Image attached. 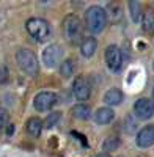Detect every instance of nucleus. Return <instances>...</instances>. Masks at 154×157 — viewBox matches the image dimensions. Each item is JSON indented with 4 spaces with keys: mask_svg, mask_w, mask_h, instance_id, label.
<instances>
[{
    "mask_svg": "<svg viewBox=\"0 0 154 157\" xmlns=\"http://www.w3.org/2000/svg\"><path fill=\"white\" fill-rule=\"evenodd\" d=\"M85 24H87V29L91 33L104 32L109 24L107 11L99 5H91L85 11Z\"/></svg>",
    "mask_w": 154,
    "mask_h": 157,
    "instance_id": "1",
    "label": "nucleus"
},
{
    "mask_svg": "<svg viewBox=\"0 0 154 157\" xmlns=\"http://www.w3.org/2000/svg\"><path fill=\"white\" fill-rule=\"evenodd\" d=\"M25 29H27V33L38 43L47 41L50 35H52L49 22L43 17H30L27 21V24H25Z\"/></svg>",
    "mask_w": 154,
    "mask_h": 157,
    "instance_id": "2",
    "label": "nucleus"
},
{
    "mask_svg": "<svg viewBox=\"0 0 154 157\" xmlns=\"http://www.w3.org/2000/svg\"><path fill=\"white\" fill-rule=\"evenodd\" d=\"M63 33H65V38L68 39V43L75 46L82 43L83 38V27L80 19L75 14H68L63 21Z\"/></svg>",
    "mask_w": 154,
    "mask_h": 157,
    "instance_id": "3",
    "label": "nucleus"
},
{
    "mask_svg": "<svg viewBox=\"0 0 154 157\" xmlns=\"http://www.w3.org/2000/svg\"><path fill=\"white\" fill-rule=\"evenodd\" d=\"M16 61L19 68L30 77H36L40 72V61H38L36 55L29 49H19L16 54Z\"/></svg>",
    "mask_w": 154,
    "mask_h": 157,
    "instance_id": "4",
    "label": "nucleus"
},
{
    "mask_svg": "<svg viewBox=\"0 0 154 157\" xmlns=\"http://www.w3.org/2000/svg\"><path fill=\"white\" fill-rule=\"evenodd\" d=\"M41 61L44 63V66L49 69H54L57 66H60L63 61V50L58 44H49L41 55Z\"/></svg>",
    "mask_w": 154,
    "mask_h": 157,
    "instance_id": "5",
    "label": "nucleus"
},
{
    "mask_svg": "<svg viewBox=\"0 0 154 157\" xmlns=\"http://www.w3.org/2000/svg\"><path fill=\"white\" fill-rule=\"evenodd\" d=\"M58 102V96L54 91H41L33 99V107L36 112H47Z\"/></svg>",
    "mask_w": 154,
    "mask_h": 157,
    "instance_id": "6",
    "label": "nucleus"
},
{
    "mask_svg": "<svg viewBox=\"0 0 154 157\" xmlns=\"http://www.w3.org/2000/svg\"><path fill=\"white\" fill-rule=\"evenodd\" d=\"M106 63H107V68L112 72H120L123 68V52L118 46H109L106 49Z\"/></svg>",
    "mask_w": 154,
    "mask_h": 157,
    "instance_id": "7",
    "label": "nucleus"
},
{
    "mask_svg": "<svg viewBox=\"0 0 154 157\" xmlns=\"http://www.w3.org/2000/svg\"><path fill=\"white\" fill-rule=\"evenodd\" d=\"M134 113L137 120L148 121L154 116V102L148 98H140L134 104Z\"/></svg>",
    "mask_w": 154,
    "mask_h": 157,
    "instance_id": "8",
    "label": "nucleus"
},
{
    "mask_svg": "<svg viewBox=\"0 0 154 157\" xmlns=\"http://www.w3.org/2000/svg\"><path fill=\"white\" fill-rule=\"evenodd\" d=\"M72 94H74V98L77 101H80V104L88 101L90 96H91V88H90V83H88V80L83 75H79V77L74 78V82H72Z\"/></svg>",
    "mask_w": 154,
    "mask_h": 157,
    "instance_id": "9",
    "label": "nucleus"
},
{
    "mask_svg": "<svg viewBox=\"0 0 154 157\" xmlns=\"http://www.w3.org/2000/svg\"><path fill=\"white\" fill-rule=\"evenodd\" d=\"M135 143H137V146L142 148V149L151 148L154 145V124H148V126L140 129L137 132Z\"/></svg>",
    "mask_w": 154,
    "mask_h": 157,
    "instance_id": "10",
    "label": "nucleus"
},
{
    "mask_svg": "<svg viewBox=\"0 0 154 157\" xmlns=\"http://www.w3.org/2000/svg\"><path fill=\"white\" fill-rule=\"evenodd\" d=\"M43 129H44V123L41 118L38 116H32L27 120L25 123V132H27L32 138H40V135L43 134Z\"/></svg>",
    "mask_w": 154,
    "mask_h": 157,
    "instance_id": "11",
    "label": "nucleus"
},
{
    "mask_svg": "<svg viewBox=\"0 0 154 157\" xmlns=\"http://www.w3.org/2000/svg\"><path fill=\"white\" fill-rule=\"evenodd\" d=\"M98 50V41L94 38H83L80 43V54L85 58H91Z\"/></svg>",
    "mask_w": 154,
    "mask_h": 157,
    "instance_id": "12",
    "label": "nucleus"
},
{
    "mask_svg": "<svg viewBox=\"0 0 154 157\" xmlns=\"http://www.w3.org/2000/svg\"><path fill=\"white\" fill-rule=\"evenodd\" d=\"M104 102L107 107H117L123 102V93L120 88H110L104 94Z\"/></svg>",
    "mask_w": 154,
    "mask_h": 157,
    "instance_id": "13",
    "label": "nucleus"
},
{
    "mask_svg": "<svg viewBox=\"0 0 154 157\" xmlns=\"http://www.w3.org/2000/svg\"><path fill=\"white\" fill-rule=\"evenodd\" d=\"M113 118H115V112L110 107H101L94 113V121L98 124H109L113 121Z\"/></svg>",
    "mask_w": 154,
    "mask_h": 157,
    "instance_id": "14",
    "label": "nucleus"
},
{
    "mask_svg": "<svg viewBox=\"0 0 154 157\" xmlns=\"http://www.w3.org/2000/svg\"><path fill=\"white\" fill-rule=\"evenodd\" d=\"M142 29L146 33H154V11L152 10H146L142 14Z\"/></svg>",
    "mask_w": 154,
    "mask_h": 157,
    "instance_id": "15",
    "label": "nucleus"
},
{
    "mask_svg": "<svg viewBox=\"0 0 154 157\" xmlns=\"http://www.w3.org/2000/svg\"><path fill=\"white\" fill-rule=\"evenodd\" d=\"M71 115L77 120H88L90 115H91V110L87 104H75V105L71 109Z\"/></svg>",
    "mask_w": 154,
    "mask_h": 157,
    "instance_id": "16",
    "label": "nucleus"
},
{
    "mask_svg": "<svg viewBox=\"0 0 154 157\" xmlns=\"http://www.w3.org/2000/svg\"><path fill=\"white\" fill-rule=\"evenodd\" d=\"M75 72V63L72 58H66L63 60L61 64H60V74L63 78H71Z\"/></svg>",
    "mask_w": 154,
    "mask_h": 157,
    "instance_id": "17",
    "label": "nucleus"
},
{
    "mask_svg": "<svg viewBox=\"0 0 154 157\" xmlns=\"http://www.w3.org/2000/svg\"><path fill=\"white\" fill-rule=\"evenodd\" d=\"M127 6H129V14H131V19L134 22H140V19H142V3L137 2V0H131L129 3H127Z\"/></svg>",
    "mask_w": 154,
    "mask_h": 157,
    "instance_id": "18",
    "label": "nucleus"
},
{
    "mask_svg": "<svg viewBox=\"0 0 154 157\" xmlns=\"http://www.w3.org/2000/svg\"><path fill=\"white\" fill-rule=\"evenodd\" d=\"M138 130V120L134 115H127L124 118V132L127 135H132Z\"/></svg>",
    "mask_w": 154,
    "mask_h": 157,
    "instance_id": "19",
    "label": "nucleus"
},
{
    "mask_svg": "<svg viewBox=\"0 0 154 157\" xmlns=\"http://www.w3.org/2000/svg\"><path fill=\"white\" fill-rule=\"evenodd\" d=\"M120 145H121L120 137H117V135H110V137H107V138L104 140V143H102V149H104V151L109 154L110 151L118 149Z\"/></svg>",
    "mask_w": 154,
    "mask_h": 157,
    "instance_id": "20",
    "label": "nucleus"
},
{
    "mask_svg": "<svg viewBox=\"0 0 154 157\" xmlns=\"http://www.w3.org/2000/svg\"><path fill=\"white\" fill-rule=\"evenodd\" d=\"M60 120H61V113L60 112H52L43 123H44V127L46 129H52V127H55L58 124Z\"/></svg>",
    "mask_w": 154,
    "mask_h": 157,
    "instance_id": "21",
    "label": "nucleus"
},
{
    "mask_svg": "<svg viewBox=\"0 0 154 157\" xmlns=\"http://www.w3.org/2000/svg\"><path fill=\"white\" fill-rule=\"evenodd\" d=\"M8 75H10L8 68L5 66V64H0V83H2V85L8 82V78H10Z\"/></svg>",
    "mask_w": 154,
    "mask_h": 157,
    "instance_id": "22",
    "label": "nucleus"
},
{
    "mask_svg": "<svg viewBox=\"0 0 154 157\" xmlns=\"http://www.w3.org/2000/svg\"><path fill=\"white\" fill-rule=\"evenodd\" d=\"M6 123H8V113L5 109L0 107V129H3L6 126Z\"/></svg>",
    "mask_w": 154,
    "mask_h": 157,
    "instance_id": "23",
    "label": "nucleus"
},
{
    "mask_svg": "<svg viewBox=\"0 0 154 157\" xmlns=\"http://www.w3.org/2000/svg\"><path fill=\"white\" fill-rule=\"evenodd\" d=\"M14 130H16V129H14V124H8V130H6L8 135H11L13 132H14Z\"/></svg>",
    "mask_w": 154,
    "mask_h": 157,
    "instance_id": "24",
    "label": "nucleus"
},
{
    "mask_svg": "<svg viewBox=\"0 0 154 157\" xmlns=\"http://www.w3.org/2000/svg\"><path fill=\"white\" fill-rule=\"evenodd\" d=\"M96 157H110V154H107V152H99Z\"/></svg>",
    "mask_w": 154,
    "mask_h": 157,
    "instance_id": "25",
    "label": "nucleus"
},
{
    "mask_svg": "<svg viewBox=\"0 0 154 157\" xmlns=\"http://www.w3.org/2000/svg\"><path fill=\"white\" fill-rule=\"evenodd\" d=\"M152 102H154V88H152Z\"/></svg>",
    "mask_w": 154,
    "mask_h": 157,
    "instance_id": "26",
    "label": "nucleus"
},
{
    "mask_svg": "<svg viewBox=\"0 0 154 157\" xmlns=\"http://www.w3.org/2000/svg\"><path fill=\"white\" fill-rule=\"evenodd\" d=\"M152 66H154V63H152Z\"/></svg>",
    "mask_w": 154,
    "mask_h": 157,
    "instance_id": "27",
    "label": "nucleus"
}]
</instances>
